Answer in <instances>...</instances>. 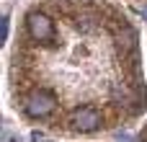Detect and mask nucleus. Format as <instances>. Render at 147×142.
<instances>
[{
	"label": "nucleus",
	"instance_id": "nucleus-2",
	"mask_svg": "<svg viewBox=\"0 0 147 142\" xmlns=\"http://www.w3.org/2000/svg\"><path fill=\"white\" fill-rule=\"evenodd\" d=\"M26 26H28V34L36 39V41H47L52 39V18L39 13V10H31L28 18H26Z\"/></svg>",
	"mask_w": 147,
	"mask_h": 142
},
{
	"label": "nucleus",
	"instance_id": "nucleus-1",
	"mask_svg": "<svg viewBox=\"0 0 147 142\" xmlns=\"http://www.w3.org/2000/svg\"><path fill=\"white\" fill-rule=\"evenodd\" d=\"M54 106H57V98H54L49 91H34V93L26 98V103H23L26 114H28V116H36V119L52 114Z\"/></svg>",
	"mask_w": 147,
	"mask_h": 142
},
{
	"label": "nucleus",
	"instance_id": "nucleus-5",
	"mask_svg": "<svg viewBox=\"0 0 147 142\" xmlns=\"http://www.w3.org/2000/svg\"><path fill=\"white\" fill-rule=\"evenodd\" d=\"M41 137H44V135H41L39 129H34V132H31V142H39V140H41Z\"/></svg>",
	"mask_w": 147,
	"mask_h": 142
},
{
	"label": "nucleus",
	"instance_id": "nucleus-3",
	"mask_svg": "<svg viewBox=\"0 0 147 142\" xmlns=\"http://www.w3.org/2000/svg\"><path fill=\"white\" fill-rule=\"evenodd\" d=\"M70 124H72L78 132H93V129L101 127V114H98L96 109H90V106H83V109H78V111L72 114Z\"/></svg>",
	"mask_w": 147,
	"mask_h": 142
},
{
	"label": "nucleus",
	"instance_id": "nucleus-6",
	"mask_svg": "<svg viewBox=\"0 0 147 142\" xmlns=\"http://www.w3.org/2000/svg\"><path fill=\"white\" fill-rule=\"evenodd\" d=\"M142 18H145V21H147V8H145V10H142Z\"/></svg>",
	"mask_w": 147,
	"mask_h": 142
},
{
	"label": "nucleus",
	"instance_id": "nucleus-4",
	"mask_svg": "<svg viewBox=\"0 0 147 142\" xmlns=\"http://www.w3.org/2000/svg\"><path fill=\"white\" fill-rule=\"evenodd\" d=\"M8 39V16H3V41Z\"/></svg>",
	"mask_w": 147,
	"mask_h": 142
}]
</instances>
